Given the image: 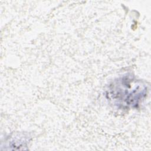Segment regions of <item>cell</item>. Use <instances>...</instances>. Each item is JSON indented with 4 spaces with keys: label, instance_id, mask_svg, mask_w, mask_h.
Wrapping results in <instances>:
<instances>
[{
    "label": "cell",
    "instance_id": "cell-1",
    "mask_svg": "<svg viewBox=\"0 0 151 151\" xmlns=\"http://www.w3.org/2000/svg\"><path fill=\"white\" fill-rule=\"evenodd\" d=\"M147 94V87L130 76L114 81L109 87L107 95L119 107L136 108Z\"/></svg>",
    "mask_w": 151,
    "mask_h": 151
}]
</instances>
